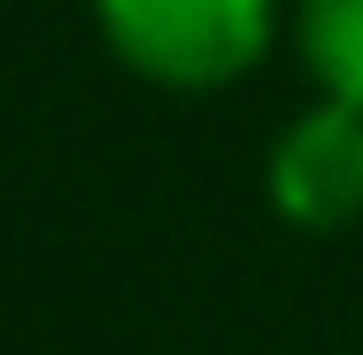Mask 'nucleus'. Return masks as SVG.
<instances>
[{
    "label": "nucleus",
    "instance_id": "nucleus-3",
    "mask_svg": "<svg viewBox=\"0 0 363 355\" xmlns=\"http://www.w3.org/2000/svg\"><path fill=\"white\" fill-rule=\"evenodd\" d=\"M291 40H298V65L323 97L363 106V0H298Z\"/></svg>",
    "mask_w": 363,
    "mask_h": 355
},
{
    "label": "nucleus",
    "instance_id": "nucleus-2",
    "mask_svg": "<svg viewBox=\"0 0 363 355\" xmlns=\"http://www.w3.org/2000/svg\"><path fill=\"white\" fill-rule=\"evenodd\" d=\"M267 202L307 235H339L363 218V106L315 97L267 145Z\"/></svg>",
    "mask_w": 363,
    "mask_h": 355
},
{
    "label": "nucleus",
    "instance_id": "nucleus-1",
    "mask_svg": "<svg viewBox=\"0 0 363 355\" xmlns=\"http://www.w3.org/2000/svg\"><path fill=\"white\" fill-rule=\"evenodd\" d=\"M105 49L154 89H226L274 49L283 0H89Z\"/></svg>",
    "mask_w": 363,
    "mask_h": 355
}]
</instances>
